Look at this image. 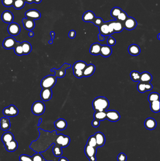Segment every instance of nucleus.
I'll return each instance as SVG.
<instances>
[{"mask_svg": "<svg viewBox=\"0 0 160 161\" xmlns=\"http://www.w3.org/2000/svg\"><path fill=\"white\" fill-rule=\"evenodd\" d=\"M92 105L95 111H105L109 106V102L106 98L98 97L93 100Z\"/></svg>", "mask_w": 160, "mask_h": 161, "instance_id": "f257e3e1", "label": "nucleus"}, {"mask_svg": "<svg viewBox=\"0 0 160 161\" xmlns=\"http://www.w3.org/2000/svg\"><path fill=\"white\" fill-rule=\"evenodd\" d=\"M57 82V77L54 75H48L43 78L41 82L42 88L51 89Z\"/></svg>", "mask_w": 160, "mask_h": 161, "instance_id": "f03ea898", "label": "nucleus"}, {"mask_svg": "<svg viewBox=\"0 0 160 161\" xmlns=\"http://www.w3.org/2000/svg\"><path fill=\"white\" fill-rule=\"evenodd\" d=\"M45 111V106L44 103L41 101H37L33 103L32 107V111L34 115H42Z\"/></svg>", "mask_w": 160, "mask_h": 161, "instance_id": "7ed1b4c3", "label": "nucleus"}, {"mask_svg": "<svg viewBox=\"0 0 160 161\" xmlns=\"http://www.w3.org/2000/svg\"><path fill=\"white\" fill-rule=\"evenodd\" d=\"M71 139L69 137L60 134L57 135L56 138V144L55 145H57L62 148L66 147L69 145Z\"/></svg>", "mask_w": 160, "mask_h": 161, "instance_id": "20e7f679", "label": "nucleus"}, {"mask_svg": "<svg viewBox=\"0 0 160 161\" xmlns=\"http://www.w3.org/2000/svg\"><path fill=\"white\" fill-rule=\"evenodd\" d=\"M19 113L18 108L14 105H11L3 109V114L6 117H15Z\"/></svg>", "mask_w": 160, "mask_h": 161, "instance_id": "39448f33", "label": "nucleus"}, {"mask_svg": "<svg viewBox=\"0 0 160 161\" xmlns=\"http://www.w3.org/2000/svg\"><path fill=\"white\" fill-rule=\"evenodd\" d=\"M71 66H72L71 64L64 63L59 69H57L56 68H53L51 69V71L54 72V76L57 78H63L66 74V70L67 68H70Z\"/></svg>", "mask_w": 160, "mask_h": 161, "instance_id": "423d86ee", "label": "nucleus"}, {"mask_svg": "<svg viewBox=\"0 0 160 161\" xmlns=\"http://www.w3.org/2000/svg\"><path fill=\"white\" fill-rule=\"evenodd\" d=\"M20 27L16 23H11L8 27V32L12 36H17L20 33Z\"/></svg>", "mask_w": 160, "mask_h": 161, "instance_id": "0eeeda50", "label": "nucleus"}, {"mask_svg": "<svg viewBox=\"0 0 160 161\" xmlns=\"http://www.w3.org/2000/svg\"><path fill=\"white\" fill-rule=\"evenodd\" d=\"M106 119H108L110 122H116L120 119V115L116 110L106 111Z\"/></svg>", "mask_w": 160, "mask_h": 161, "instance_id": "6e6552de", "label": "nucleus"}, {"mask_svg": "<svg viewBox=\"0 0 160 161\" xmlns=\"http://www.w3.org/2000/svg\"><path fill=\"white\" fill-rule=\"evenodd\" d=\"M124 28L128 30H132L135 28L137 25V22L135 19L132 17L127 18V19L123 22Z\"/></svg>", "mask_w": 160, "mask_h": 161, "instance_id": "1a4fd4ad", "label": "nucleus"}, {"mask_svg": "<svg viewBox=\"0 0 160 161\" xmlns=\"http://www.w3.org/2000/svg\"><path fill=\"white\" fill-rule=\"evenodd\" d=\"M26 18L32 19L33 21L38 20L41 17V14L39 11L35 9H32L27 11L25 13Z\"/></svg>", "mask_w": 160, "mask_h": 161, "instance_id": "9d476101", "label": "nucleus"}, {"mask_svg": "<svg viewBox=\"0 0 160 161\" xmlns=\"http://www.w3.org/2000/svg\"><path fill=\"white\" fill-rule=\"evenodd\" d=\"M17 41L14 38L9 37L5 39L2 43L3 48L6 49L10 50L14 49Z\"/></svg>", "mask_w": 160, "mask_h": 161, "instance_id": "9b49d317", "label": "nucleus"}, {"mask_svg": "<svg viewBox=\"0 0 160 161\" xmlns=\"http://www.w3.org/2000/svg\"><path fill=\"white\" fill-rule=\"evenodd\" d=\"M52 92L51 89H42L41 92V98L44 101H48L51 99Z\"/></svg>", "mask_w": 160, "mask_h": 161, "instance_id": "f8f14e48", "label": "nucleus"}, {"mask_svg": "<svg viewBox=\"0 0 160 161\" xmlns=\"http://www.w3.org/2000/svg\"><path fill=\"white\" fill-rule=\"evenodd\" d=\"M94 136L96 139L98 148L103 146L106 141V139L104 135L101 132H97L94 134Z\"/></svg>", "mask_w": 160, "mask_h": 161, "instance_id": "ddd939ff", "label": "nucleus"}, {"mask_svg": "<svg viewBox=\"0 0 160 161\" xmlns=\"http://www.w3.org/2000/svg\"><path fill=\"white\" fill-rule=\"evenodd\" d=\"M2 19L6 23L11 24L13 22L14 15L10 11H5L2 14Z\"/></svg>", "mask_w": 160, "mask_h": 161, "instance_id": "4468645a", "label": "nucleus"}, {"mask_svg": "<svg viewBox=\"0 0 160 161\" xmlns=\"http://www.w3.org/2000/svg\"><path fill=\"white\" fill-rule=\"evenodd\" d=\"M153 85L149 83L139 82L137 85V89L140 93H144L147 91H149L153 89Z\"/></svg>", "mask_w": 160, "mask_h": 161, "instance_id": "2eb2a0df", "label": "nucleus"}, {"mask_svg": "<svg viewBox=\"0 0 160 161\" xmlns=\"http://www.w3.org/2000/svg\"><path fill=\"white\" fill-rule=\"evenodd\" d=\"M4 145L6 150L9 152H13L15 151L18 147V143L15 139L10 142L5 143L4 144Z\"/></svg>", "mask_w": 160, "mask_h": 161, "instance_id": "dca6fc26", "label": "nucleus"}, {"mask_svg": "<svg viewBox=\"0 0 160 161\" xmlns=\"http://www.w3.org/2000/svg\"><path fill=\"white\" fill-rule=\"evenodd\" d=\"M11 128L10 119L6 117H2L0 119V128L4 131H6Z\"/></svg>", "mask_w": 160, "mask_h": 161, "instance_id": "f3484780", "label": "nucleus"}, {"mask_svg": "<svg viewBox=\"0 0 160 161\" xmlns=\"http://www.w3.org/2000/svg\"><path fill=\"white\" fill-rule=\"evenodd\" d=\"M95 18L96 17L94 13L92 11H88L84 13L82 19L85 22L93 23Z\"/></svg>", "mask_w": 160, "mask_h": 161, "instance_id": "a211bd4d", "label": "nucleus"}, {"mask_svg": "<svg viewBox=\"0 0 160 161\" xmlns=\"http://www.w3.org/2000/svg\"><path fill=\"white\" fill-rule=\"evenodd\" d=\"M144 125L146 129L149 130H153L155 129L157 125V123L155 120L153 118H149L146 119L144 123Z\"/></svg>", "mask_w": 160, "mask_h": 161, "instance_id": "6ab92c4d", "label": "nucleus"}, {"mask_svg": "<svg viewBox=\"0 0 160 161\" xmlns=\"http://www.w3.org/2000/svg\"><path fill=\"white\" fill-rule=\"evenodd\" d=\"M22 21L24 27L27 30L31 31L35 27V23L34 22V21L32 19L24 18L22 19Z\"/></svg>", "mask_w": 160, "mask_h": 161, "instance_id": "aec40b11", "label": "nucleus"}, {"mask_svg": "<svg viewBox=\"0 0 160 161\" xmlns=\"http://www.w3.org/2000/svg\"><path fill=\"white\" fill-rule=\"evenodd\" d=\"M55 128L58 130H63L67 127V123L65 120L60 118L56 121L54 123Z\"/></svg>", "mask_w": 160, "mask_h": 161, "instance_id": "412c9836", "label": "nucleus"}, {"mask_svg": "<svg viewBox=\"0 0 160 161\" xmlns=\"http://www.w3.org/2000/svg\"><path fill=\"white\" fill-rule=\"evenodd\" d=\"M112 49L110 46L108 45H101L100 49V55L103 57H109L112 54Z\"/></svg>", "mask_w": 160, "mask_h": 161, "instance_id": "4be33fe9", "label": "nucleus"}, {"mask_svg": "<svg viewBox=\"0 0 160 161\" xmlns=\"http://www.w3.org/2000/svg\"><path fill=\"white\" fill-rule=\"evenodd\" d=\"M95 71V66L92 64H89L83 70V77H89L94 74Z\"/></svg>", "mask_w": 160, "mask_h": 161, "instance_id": "5701e85b", "label": "nucleus"}, {"mask_svg": "<svg viewBox=\"0 0 160 161\" xmlns=\"http://www.w3.org/2000/svg\"><path fill=\"white\" fill-rule=\"evenodd\" d=\"M101 44L99 43H94L91 45L90 48V53L93 55H99L100 54Z\"/></svg>", "mask_w": 160, "mask_h": 161, "instance_id": "b1692460", "label": "nucleus"}, {"mask_svg": "<svg viewBox=\"0 0 160 161\" xmlns=\"http://www.w3.org/2000/svg\"><path fill=\"white\" fill-rule=\"evenodd\" d=\"M152 80V76L147 72H144L140 74V82L143 83H149Z\"/></svg>", "mask_w": 160, "mask_h": 161, "instance_id": "393cba45", "label": "nucleus"}, {"mask_svg": "<svg viewBox=\"0 0 160 161\" xmlns=\"http://www.w3.org/2000/svg\"><path fill=\"white\" fill-rule=\"evenodd\" d=\"M128 52L131 55L136 56L139 55L140 53V49L138 45L133 44L128 48Z\"/></svg>", "mask_w": 160, "mask_h": 161, "instance_id": "a878e982", "label": "nucleus"}, {"mask_svg": "<svg viewBox=\"0 0 160 161\" xmlns=\"http://www.w3.org/2000/svg\"><path fill=\"white\" fill-rule=\"evenodd\" d=\"M97 148H94L90 146H85V153L88 158H89L93 156H96Z\"/></svg>", "mask_w": 160, "mask_h": 161, "instance_id": "bb28decb", "label": "nucleus"}, {"mask_svg": "<svg viewBox=\"0 0 160 161\" xmlns=\"http://www.w3.org/2000/svg\"><path fill=\"white\" fill-rule=\"evenodd\" d=\"M113 28L115 33L122 32L124 28V24L118 20H113Z\"/></svg>", "mask_w": 160, "mask_h": 161, "instance_id": "cd10ccee", "label": "nucleus"}, {"mask_svg": "<svg viewBox=\"0 0 160 161\" xmlns=\"http://www.w3.org/2000/svg\"><path fill=\"white\" fill-rule=\"evenodd\" d=\"M109 21L103 22V23L99 27V31L100 34L103 35V36H110V34L108 28V25H109Z\"/></svg>", "mask_w": 160, "mask_h": 161, "instance_id": "c85d7f7f", "label": "nucleus"}, {"mask_svg": "<svg viewBox=\"0 0 160 161\" xmlns=\"http://www.w3.org/2000/svg\"><path fill=\"white\" fill-rule=\"evenodd\" d=\"M14 140V135L10 132H6L2 137V140L3 144L10 142Z\"/></svg>", "mask_w": 160, "mask_h": 161, "instance_id": "c756f323", "label": "nucleus"}, {"mask_svg": "<svg viewBox=\"0 0 160 161\" xmlns=\"http://www.w3.org/2000/svg\"><path fill=\"white\" fill-rule=\"evenodd\" d=\"M24 55H28L32 50V47L29 42L24 41L21 43Z\"/></svg>", "mask_w": 160, "mask_h": 161, "instance_id": "7c9ffc66", "label": "nucleus"}, {"mask_svg": "<svg viewBox=\"0 0 160 161\" xmlns=\"http://www.w3.org/2000/svg\"><path fill=\"white\" fill-rule=\"evenodd\" d=\"M87 65L86 63L83 61H78L75 62L73 66V70H79L83 71L85 68L87 67Z\"/></svg>", "mask_w": 160, "mask_h": 161, "instance_id": "2f4dec72", "label": "nucleus"}, {"mask_svg": "<svg viewBox=\"0 0 160 161\" xmlns=\"http://www.w3.org/2000/svg\"><path fill=\"white\" fill-rule=\"evenodd\" d=\"M94 118L95 119L100 121L106 119V113L105 111H95L94 113Z\"/></svg>", "mask_w": 160, "mask_h": 161, "instance_id": "473e14b6", "label": "nucleus"}, {"mask_svg": "<svg viewBox=\"0 0 160 161\" xmlns=\"http://www.w3.org/2000/svg\"><path fill=\"white\" fill-rule=\"evenodd\" d=\"M150 109L154 113L160 112V99L150 103Z\"/></svg>", "mask_w": 160, "mask_h": 161, "instance_id": "72a5a7b5", "label": "nucleus"}, {"mask_svg": "<svg viewBox=\"0 0 160 161\" xmlns=\"http://www.w3.org/2000/svg\"><path fill=\"white\" fill-rule=\"evenodd\" d=\"M14 49L15 53L17 55L22 56L24 55L21 43H20V42H17L16 45L14 47Z\"/></svg>", "mask_w": 160, "mask_h": 161, "instance_id": "f704fd0d", "label": "nucleus"}, {"mask_svg": "<svg viewBox=\"0 0 160 161\" xmlns=\"http://www.w3.org/2000/svg\"><path fill=\"white\" fill-rule=\"evenodd\" d=\"M26 4L25 0H14L13 6L17 10H20L24 8Z\"/></svg>", "mask_w": 160, "mask_h": 161, "instance_id": "c9c22d12", "label": "nucleus"}, {"mask_svg": "<svg viewBox=\"0 0 160 161\" xmlns=\"http://www.w3.org/2000/svg\"><path fill=\"white\" fill-rule=\"evenodd\" d=\"M54 155L56 157L61 156L63 154L62 147L57 145H55L53 148Z\"/></svg>", "mask_w": 160, "mask_h": 161, "instance_id": "e433bc0d", "label": "nucleus"}, {"mask_svg": "<svg viewBox=\"0 0 160 161\" xmlns=\"http://www.w3.org/2000/svg\"><path fill=\"white\" fill-rule=\"evenodd\" d=\"M122 11L123 10L120 8L115 7L113 8V9H112L111 12H110V14L113 18H115L116 19L118 16Z\"/></svg>", "mask_w": 160, "mask_h": 161, "instance_id": "4c0bfd02", "label": "nucleus"}, {"mask_svg": "<svg viewBox=\"0 0 160 161\" xmlns=\"http://www.w3.org/2000/svg\"><path fill=\"white\" fill-rule=\"evenodd\" d=\"M130 76L132 81L139 82L140 77V73L136 71H133L130 73Z\"/></svg>", "mask_w": 160, "mask_h": 161, "instance_id": "58836bf2", "label": "nucleus"}, {"mask_svg": "<svg viewBox=\"0 0 160 161\" xmlns=\"http://www.w3.org/2000/svg\"><path fill=\"white\" fill-rule=\"evenodd\" d=\"M160 99V95L157 92L151 93L148 96V100L150 103Z\"/></svg>", "mask_w": 160, "mask_h": 161, "instance_id": "ea45409f", "label": "nucleus"}, {"mask_svg": "<svg viewBox=\"0 0 160 161\" xmlns=\"http://www.w3.org/2000/svg\"><path fill=\"white\" fill-rule=\"evenodd\" d=\"M87 145L90 146L92 147H94V148H98L97 143H96V139H95V137L94 136V135L91 136L90 137L88 141H87Z\"/></svg>", "mask_w": 160, "mask_h": 161, "instance_id": "a19ab883", "label": "nucleus"}, {"mask_svg": "<svg viewBox=\"0 0 160 161\" xmlns=\"http://www.w3.org/2000/svg\"><path fill=\"white\" fill-rule=\"evenodd\" d=\"M128 17V16L127 13L125 12L124 11H122L118 16L116 20L124 22Z\"/></svg>", "mask_w": 160, "mask_h": 161, "instance_id": "79ce46f5", "label": "nucleus"}, {"mask_svg": "<svg viewBox=\"0 0 160 161\" xmlns=\"http://www.w3.org/2000/svg\"><path fill=\"white\" fill-rule=\"evenodd\" d=\"M32 161H42L43 160H44V158L42 156L41 153L37 152L35 154L32 156Z\"/></svg>", "mask_w": 160, "mask_h": 161, "instance_id": "37998d69", "label": "nucleus"}, {"mask_svg": "<svg viewBox=\"0 0 160 161\" xmlns=\"http://www.w3.org/2000/svg\"><path fill=\"white\" fill-rule=\"evenodd\" d=\"M103 21L101 18L97 17L95 18L93 23L96 27H100L103 23Z\"/></svg>", "mask_w": 160, "mask_h": 161, "instance_id": "c03bdc74", "label": "nucleus"}, {"mask_svg": "<svg viewBox=\"0 0 160 161\" xmlns=\"http://www.w3.org/2000/svg\"><path fill=\"white\" fill-rule=\"evenodd\" d=\"M20 161H33L32 157L26 155H21L19 157Z\"/></svg>", "mask_w": 160, "mask_h": 161, "instance_id": "a18cd8bd", "label": "nucleus"}, {"mask_svg": "<svg viewBox=\"0 0 160 161\" xmlns=\"http://www.w3.org/2000/svg\"><path fill=\"white\" fill-rule=\"evenodd\" d=\"M74 76L78 78H81L83 77V71L79 70H73Z\"/></svg>", "mask_w": 160, "mask_h": 161, "instance_id": "49530a36", "label": "nucleus"}, {"mask_svg": "<svg viewBox=\"0 0 160 161\" xmlns=\"http://www.w3.org/2000/svg\"><path fill=\"white\" fill-rule=\"evenodd\" d=\"M14 0H2V3L3 5L6 7H10L13 6Z\"/></svg>", "mask_w": 160, "mask_h": 161, "instance_id": "de8ad7c7", "label": "nucleus"}, {"mask_svg": "<svg viewBox=\"0 0 160 161\" xmlns=\"http://www.w3.org/2000/svg\"><path fill=\"white\" fill-rule=\"evenodd\" d=\"M107 43H108V45L111 47V46L115 45L116 43V40L113 37L109 36V38L107 40Z\"/></svg>", "mask_w": 160, "mask_h": 161, "instance_id": "09e8293b", "label": "nucleus"}, {"mask_svg": "<svg viewBox=\"0 0 160 161\" xmlns=\"http://www.w3.org/2000/svg\"><path fill=\"white\" fill-rule=\"evenodd\" d=\"M117 159H118V161H126L127 156L123 153H121L118 155Z\"/></svg>", "mask_w": 160, "mask_h": 161, "instance_id": "8fccbe9b", "label": "nucleus"}, {"mask_svg": "<svg viewBox=\"0 0 160 161\" xmlns=\"http://www.w3.org/2000/svg\"><path fill=\"white\" fill-rule=\"evenodd\" d=\"M108 28H109V34H110V35L114 33V28H113V20L109 21Z\"/></svg>", "mask_w": 160, "mask_h": 161, "instance_id": "3c124183", "label": "nucleus"}, {"mask_svg": "<svg viewBox=\"0 0 160 161\" xmlns=\"http://www.w3.org/2000/svg\"><path fill=\"white\" fill-rule=\"evenodd\" d=\"M100 124V122L99 121L97 120L94 119L92 121V126L94 127L97 128V127L99 126Z\"/></svg>", "mask_w": 160, "mask_h": 161, "instance_id": "603ef678", "label": "nucleus"}, {"mask_svg": "<svg viewBox=\"0 0 160 161\" xmlns=\"http://www.w3.org/2000/svg\"><path fill=\"white\" fill-rule=\"evenodd\" d=\"M76 35V33L75 30H72L69 31V37L70 38L74 39Z\"/></svg>", "mask_w": 160, "mask_h": 161, "instance_id": "864d4df0", "label": "nucleus"}, {"mask_svg": "<svg viewBox=\"0 0 160 161\" xmlns=\"http://www.w3.org/2000/svg\"><path fill=\"white\" fill-rule=\"evenodd\" d=\"M98 39L99 41H103L105 40L104 37L103 35L100 34H99L98 35Z\"/></svg>", "mask_w": 160, "mask_h": 161, "instance_id": "5fc2aeb1", "label": "nucleus"}, {"mask_svg": "<svg viewBox=\"0 0 160 161\" xmlns=\"http://www.w3.org/2000/svg\"><path fill=\"white\" fill-rule=\"evenodd\" d=\"M88 159L90 161H96V160H97L96 156H93L89 158Z\"/></svg>", "mask_w": 160, "mask_h": 161, "instance_id": "6e6d98bb", "label": "nucleus"}, {"mask_svg": "<svg viewBox=\"0 0 160 161\" xmlns=\"http://www.w3.org/2000/svg\"><path fill=\"white\" fill-rule=\"evenodd\" d=\"M50 35L51 37V40L53 41V40L54 38V36H55V33L53 31H52V32H50Z\"/></svg>", "mask_w": 160, "mask_h": 161, "instance_id": "4d7b16f0", "label": "nucleus"}, {"mask_svg": "<svg viewBox=\"0 0 160 161\" xmlns=\"http://www.w3.org/2000/svg\"><path fill=\"white\" fill-rule=\"evenodd\" d=\"M59 161H69V160L64 157H61L59 159Z\"/></svg>", "mask_w": 160, "mask_h": 161, "instance_id": "13d9d810", "label": "nucleus"}, {"mask_svg": "<svg viewBox=\"0 0 160 161\" xmlns=\"http://www.w3.org/2000/svg\"><path fill=\"white\" fill-rule=\"evenodd\" d=\"M25 1L26 2H27V3H29V4H32V3L34 2L35 0H25Z\"/></svg>", "mask_w": 160, "mask_h": 161, "instance_id": "bf43d9fd", "label": "nucleus"}, {"mask_svg": "<svg viewBox=\"0 0 160 161\" xmlns=\"http://www.w3.org/2000/svg\"><path fill=\"white\" fill-rule=\"evenodd\" d=\"M28 35H29V37H33V35H34V33L32 31H30L29 34H28Z\"/></svg>", "mask_w": 160, "mask_h": 161, "instance_id": "052dcab7", "label": "nucleus"}, {"mask_svg": "<svg viewBox=\"0 0 160 161\" xmlns=\"http://www.w3.org/2000/svg\"><path fill=\"white\" fill-rule=\"evenodd\" d=\"M42 119L40 118L39 119V121H38V126H40V124H42Z\"/></svg>", "mask_w": 160, "mask_h": 161, "instance_id": "680f3d73", "label": "nucleus"}, {"mask_svg": "<svg viewBox=\"0 0 160 161\" xmlns=\"http://www.w3.org/2000/svg\"><path fill=\"white\" fill-rule=\"evenodd\" d=\"M42 1V0H35L34 2H35V3H37V4H38V3H41Z\"/></svg>", "mask_w": 160, "mask_h": 161, "instance_id": "e2e57ef3", "label": "nucleus"}, {"mask_svg": "<svg viewBox=\"0 0 160 161\" xmlns=\"http://www.w3.org/2000/svg\"><path fill=\"white\" fill-rule=\"evenodd\" d=\"M53 41L52 40H50L48 41V43L50 44H53Z\"/></svg>", "mask_w": 160, "mask_h": 161, "instance_id": "0e129e2a", "label": "nucleus"}, {"mask_svg": "<svg viewBox=\"0 0 160 161\" xmlns=\"http://www.w3.org/2000/svg\"><path fill=\"white\" fill-rule=\"evenodd\" d=\"M160 34H158V35H157V38H158V39L159 40H160Z\"/></svg>", "mask_w": 160, "mask_h": 161, "instance_id": "69168bd1", "label": "nucleus"}, {"mask_svg": "<svg viewBox=\"0 0 160 161\" xmlns=\"http://www.w3.org/2000/svg\"><path fill=\"white\" fill-rule=\"evenodd\" d=\"M42 161H47V160H45V159H44V160H43Z\"/></svg>", "mask_w": 160, "mask_h": 161, "instance_id": "338daca9", "label": "nucleus"}, {"mask_svg": "<svg viewBox=\"0 0 160 161\" xmlns=\"http://www.w3.org/2000/svg\"></svg>", "mask_w": 160, "mask_h": 161, "instance_id": "774afa93", "label": "nucleus"}]
</instances>
